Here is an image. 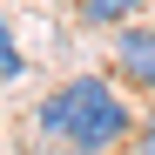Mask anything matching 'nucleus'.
Segmentation results:
<instances>
[{"instance_id": "f257e3e1", "label": "nucleus", "mask_w": 155, "mask_h": 155, "mask_svg": "<svg viewBox=\"0 0 155 155\" xmlns=\"http://www.w3.org/2000/svg\"><path fill=\"white\" fill-rule=\"evenodd\" d=\"M34 121H41L47 142H61L74 155H108V148H121L135 135V108H128L121 88H108L101 74H74L54 94H41Z\"/></svg>"}, {"instance_id": "f03ea898", "label": "nucleus", "mask_w": 155, "mask_h": 155, "mask_svg": "<svg viewBox=\"0 0 155 155\" xmlns=\"http://www.w3.org/2000/svg\"><path fill=\"white\" fill-rule=\"evenodd\" d=\"M115 74L128 88L155 94V27H121L115 34Z\"/></svg>"}, {"instance_id": "7ed1b4c3", "label": "nucleus", "mask_w": 155, "mask_h": 155, "mask_svg": "<svg viewBox=\"0 0 155 155\" xmlns=\"http://www.w3.org/2000/svg\"><path fill=\"white\" fill-rule=\"evenodd\" d=\"M148 0H81V27H121V20H135Z\"/></svg>"}, {"instance_id": "20e7f679", "label": "nucleus", "mask_w": 155, "mask_h": 155, "mask_svg": "<svg viewBox=\"0 0 155 155\" xmlns=\"http://www.w3.org/2000/svg\"><path fill=\"white\" fill-rule=\"evenodd\" d=\"M27 74V54H20V41H14V27L0 20V81H20Z\"/></svg>"}, {"instance_id": "39448f33", "label": "nucleus", "mask_w": 155, "mask_h": 155, "mask_svg": "<svg viewBox=\"0 0 155 155\" xmlns=\"http://www.w3.org/2000/svg\"><path fill=\"white\" fill-rule=\"evenodd\" d=\"M135 148H142V155H155V115H148V121H135Z\"/></svg>"}]
</instances>
